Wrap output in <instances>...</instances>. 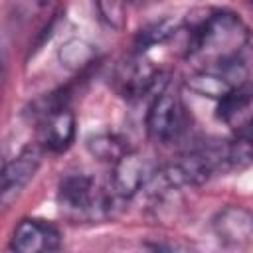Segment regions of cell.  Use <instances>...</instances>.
<instances>
[{
    "label": "cell",
    "mask_w": 253,
    "mask_h": 253,
    "mask_svg": "<svg viewBox=\"0 0 253 253\" xmlns=\"http://www.w3.org/2000/svg\"><path fill=\"white\" fill-rule=\"evenodd\" d=\"M249 28L227 8H200L186 22V57L196 67L239 59Z\"/></svg>",
    "instance_id": "cell-1"
},
{
    "label": "cell",
    "mask_w": 253,
    "mask_h": 253,
    "mask_svg": "<svg viewBox=\"0 0 253 253\" xmlns=\"http://www.w3.org/2000/svg\"><path fill=\"white\" fill-rule=\"evenodd\" d=\"M115 200L89 174H67L57 186V204L63 215L75 221H101L109 217Z\"/></svg>",
    "instance_id": "cell-2"
},
{
    "label": "cell",
    "mask_w": 253,
    "mask_h": 253,
    "mask_svg": "<svg viewBox=\"0 0 253 253\" xmlns=\"http://www.w3.org/2000/svg\"><path fill=\"white\" fill-rule=\"evenodd\" d=\"M188 130V113L178 93L160 89L146 111V132L158 144H174Z\"/></svg>",
    "instance_id": "cell-3"
},
{
    "label": "cell",
    "mask_w": 253,
    "mask_h": 253,
    "mask_svg": "<svg viewBox=\"0 0 253 253\" xmlns=\"http://www.w3.org/2000/svg\"><path fill=\"white\" fill-rule=\"evenodd\" d=\"M160 79V67L152 61L146 49H134L125 55L113 69V89L123 99H140L150 93Z\"/></svg>",
    "instance_id": "cell-4"
},
{
    "label": "cell",
    "mask_w": 253,
    "mask_h": 253,
    "mask_svg": "<svg viewBox=\"0 0 253 253\" xmlns=\"http://www.w3.org/2000/svg\"><path fill=\"white\" fill-rule=\"evenodd\" d=\"M75 130L77 121L73 111L65 105L63 99H53L49 95L38 111L36 142L45 152H63L75 140Z\"/></svg>",
    "instance_id": "cell-5"
},
{
    "label": "cell",
    "mask_w": 253,
    "mask_h": 253,
    "mask_svg": "<svg viewBox=\"0 0 253 253\" xmlns=\"http://www.w3.org/2000/svg\"><path fill=\"white\" fill-rule=\"evenodd\" d=\"M245 81H247V69L239 57V59H233L227 63L196 67L186 77V87L200 97H210V99L221 101L223 97H227L233 89H237Z\"/></svg>",
    "instance_id": "cell-6"
},
{
    "label": "cell",
    "mask_w": 253,
    "mask_h": 253,
    "mask_svg": "<svg viewBox=\"0 0 253 253\" xmlns=\"http://www.w3.org/2000/svg\"><path fill=\"white\" fill-rule=\"evenodd\" d=\"M43 152L45 150L38 142H34L24 146L14 158L6 160L2 168V192H0V200L4 208H8L20 196V192L30 184V180L36 176L42 164Z\"/></svg>",
    "instance_id": "cell-7"
},
{
    "label": "cell",
    "mask_w": 253,
    "mask_h": 253,
    "mask_svg": "<svg viewBox=\"0 0 253 253\" xmlns=\"http://www.w3.org/2000/svg\"><path fill=\"white\" fill-rule=\"evenodd\" d=\"M61 247L59 229L40 217H24L14 227L10 249L18 253H40V251H57Z\"/></svg>",
    "instance_id": "cell-8"
},
{
    "label": "cell",
    "mask_w": 253,
    "mask_h": 253,
    "mask_svg": "<svg viewBox=\"0 0 253 253\" xmlns=\"http://www.w3.org/2000/svg\"><path fill=\"white\" fill-rule=\"evenodd\" d=\"M111 170V194L119 200H130L134 198L146 184L148 180V172H146V162L144 158L134 152L128 150L125 152L119 160H115Z\"/></svg>",
    "instance_id": "cell-9"
},
{
    "label": "cell",
    "mask_w": 253,
    "mask_h": 253,
    "mask_svg": "<svg viewBox=\"0 0 253 253\" xmlns=\"http://www.w3.org/2000/svg\"><path fill=\"white\" fill-rule=\"evenodd\" d=\"M211 225L223 245L241 247L253 239V211L243 206H225L217 211Z\"/></svg>",
    "instance_id": "cell-10"
},
{
    "label": "cell",
    "mask_w": 253,
    "mask_h": 253,
    "mask_svg": "<svg viewBox=\"0 0 253 253\" xmlns=\"http://www.w3.org/2000/svg\"><path fill=\"white\" fill-rule=\"evenodd\" d=\"M87 150L101 162H109L113 164L115 160H119L125 152L130 150L128 140L125 136H121L119 132H97L93 136L87 138Z\"/></svg>",
    "instance_id": "cell-11"
},
{
    "label": "cell",
    "mask_w": 253,
    "mask_h": 253,
    "mask_svg": "<svg viewBox=\"0 0 253 253\" xmlns=\"http://www.w3.org/2000/svg\"><path fill=\"white\" fill-rule=\"evenodd\" d=\"M91 59H93V47L87 42L77 40V38L65 42L59 49V61H61V65H65L69 69H81Z\"/></svg>",
    "instance_id": "cell-12"
},
{
    "label": "cell",
    "mask_w": 253,
    "mask_h": 253,
    "mask_svg": "<svg viewBox=\"0 0 253 253\" xmlns=\"http://www.w3.org/2000/svg\"><path fill=\"white\" fill-rule=\"evenodd\" d=\"M99 18L115 30H123L126 24V6L128 0H95Z\"/></svg>",
    "instance_id": "cell-13"
},
{
    "label": "cell",
    "mask_w": 253,
    "mask_h": 253,
    "mask_svg": "<svg viewBox=\"0 0 253 253\" xmlns=\"http://www.w3.org/2000/svg\"><path fill=\"white\" fill-rule=\"evenodd\" d=\"M128 2H134V4H138V2H144V0H128Z\"/></svg>",
    "instance_id": "cell-14"
},
{
    "label": "cell",
    "mask_w": 253,
    "mask_h": 253,
    "mask_svg": "<svg viewBox=\"0 0 253 253\" xmlns=\"http://www.w3.org/2000/svg\"><path fill=\"white\" fill-rule=\"evenodd\" d=\"M251 2H253V0H251Z\"/></svg>",
    "instance_id": "cell-15"
}]
</instances>
